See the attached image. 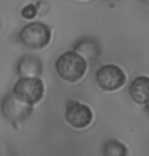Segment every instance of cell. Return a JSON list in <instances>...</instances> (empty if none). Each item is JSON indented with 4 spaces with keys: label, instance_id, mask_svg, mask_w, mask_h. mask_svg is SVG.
Returning <instances> with one entry per match:
<instances>
[{
    "label": "cell",
    "instance_id": "obj_1",
    "mask_svg": "<svg viewBox=\"0 0 149 156\" xmlns=\"http://www.w3.org/2000/svg\"><path fill=\"white\" fill-rule=\"evenodd\" d=\"M55 69L62 80L76 83L84 76L87 70V62L76 51H68L58 57Z\"/></svg>",
    "mask_w": 149,
    "mask_h": 156
},
{
    "label": "cell",
    "instance_id": "obj_2",
    "mask_svg": "<svg viewBox=\"0 0 149 156\" xmlns=\"http://www.w3.org/2000/svg\"><path fill=\"white\" fill-rule=\"evenodd\" d=\"M51 39V30L46 23H31L25 26L20 33V40L23 45L32 50L43 49Z\"/></svg>",
    "mask_w": 149,
    "mask_h": 156
},
{
    "label": "cell",
    "instance_id": "obj_3",
    "mask_svg": "<svg viewBox=\"0 0 149 156\" xmlns=\"http://www.w3.org/2000/svg\"><path fill=\"white\" fill-rule=\"evenodd\" d=\"M13 95L20 101L34 105L44 95V84L37 76H22L12 90Z\"/></svg>",
    "mask_w": 149,
    "mask_h": 156
},
{
    "label": "cell",
    "instance_id": "obj_4",
    "mask_svg": "<svg viewBox=\"0 0 149 156\" xmlns=\"http://www.w3.org/2000/svg\"><path fill=\"white\" fill-rule=\"evenodd\" d=\"M33 111V105L20 101L12 92L7 93L1 102V112L4 119L12 125H19L27 120Z\"/></svg>",
    "mask_w": 149,
    "mask_h": 156
},
{
    "label": "cell",
    "instance_id": "obj_5",
    "mask_svg": "<svg viewBox=\"0 0 149 156\" xmlns=\"http://www.w3.org/2000/svg\"><path fill=\"white\" fill-rule=\"evenodd\" d=\"M96 82L104 91L119 90L126 83V76L121 67L115 64L102 66L96 73Z\"/></svg>",
    "mask_w": 149,
    "mask_h": 156
},
{
    "label": "cell",
    "instance_id": "obj_6",
    "mask_svg": "<svg viewBox=\"0 0 149 156\" xmlns=\"http://www.w3.org/2000/svg\"><path fill=\"white\" fill-rule=\"evenodd\" d=\"M66 119L74 128L84 129L91 123L93 113L87 105L76 101H71L66 105Z\"/></svg>",
    "mask_w": 149,
    "mask_h": 156
},
{
    "label": "cell",
    "instance_id": "obj_7",
    "mask_svg": "<svg viewBox=\"0 0 149 156\" xmlns=\"http://www.w3.org/2000/svg\"><path fill=\"white\" fill-rule=\"evenodd\" d=\"M17 73L20 76H40L43 73V63L34 54H25L17 63Z\"/></svg>",
    "mask_w": 149,
    "mask_h": 156
},
{
    "label": "cell",
    "instance_id": "obj_8",
    "mask_svg": "<svg viewBox=\"0 0 149 156\" xmlns=\"http://www.w3.org/2000/svg\"><path fill=\"white\" fill-rule=\"evenodd\" d=\"M148 86L147 76H138L132 82L129 88L130 96L138 104H147L148 102Z\"/></svg>",
    "mask_w": 149,
    "mask_h": 156
},
{
    "label": "cell",
    "instance_id": "obj_9",
    "mask_svg": "<svg viewBox=\"0 0 149 156\" xmlns=\"http://www.w3.org/2000/svg\"><path fill=\"white\" fill-rule=\"evenodd\" d=\"M75 50L91 61L95 60L101 53L97 42H93L90 39H84L82 42H78L75 46Z\"/></svg>",
    "mask_w": 149,
    "mask_h": 156
},
{
    "label": "cell",
    "instance_id": "obj_10",
    "mask_svg": "<svg viewBox=\"0 0 149 156\" xmlns=\"http://www.w3.org/2000/svg\"><path fill=\"white\" fill-rule=\"evenodd\" d=\"M103 154L105 156H125L127 148L118 140H109L103 146Z\"/></svg>",
    "mask_w": 149,
    "mask_h": 156
},
{
    "label": "cell",
    "instance_id": "obj_11",
    "mask_svg": "<svg viewBox=\"0 0 149 156\" xmlns=\"http://www.w3.org/2000/svg\"><path fill=\"white\" fill-rule=\"evenodd\" d=\"M37 8L34 4H29L22 9V16L27 20H32L36 16Z\"/></svg>",
    "mask_w": 149,
    "mask_h": 156
},
{
    "label": "cell",
    "instance_id": "obj_12",
    "mask_svg": "<svg viewBox=\"0 0 149 156\" xmlns=\"http://www.w3.org/2000/svg\"><path fill=\"white\" fill-rule=\"evenodd\" d=\"M147 1H148V0H145V2H146V3H148V2H147Z\"/></svg>",
    "mask_w": 149,
    "mask_h": 156
}]
</instances>
